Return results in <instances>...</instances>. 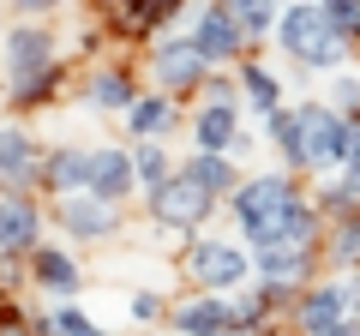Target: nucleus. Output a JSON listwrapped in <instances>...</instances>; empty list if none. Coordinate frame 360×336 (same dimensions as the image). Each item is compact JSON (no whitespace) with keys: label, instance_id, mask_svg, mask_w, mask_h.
I'll use <instances>...</instances> for the list:
<instances>
[{"label":"nucleus","instance_id":"1","mask_svg":"<svg viewBox=\"0 0 360 336\" xmlns=\"http://www.w3.org/2000/svg\"><path fill=\"white\" fill-rule=\"evenodd\" d=\"M60 91V54H54V37L42 25H25L6 37V103L13 108H42Z\"/></svg>","mask_w":360,"mask_h":336},{"label":"nucleus","instance_id":"2","mask_svg":"<svg viewBox=\"0 0 360 336\" xmlns=\"http://www.w3.org/2000/svg\"><path fill=\"white\" fill-rule=\"evenodd\" d=\"M300 186H295V174H252V181H240L229 193V210H234V222H240V234L246 240H270V234L283 228V217L300 205Z\"/></svg>","mask_w":360,"mask_h":336},{"label":"nucleus","instance_id":"3","mask_svg":"<svg viewBox=\"0 0 360 336\" xmlns=\"http://www.w3.org/2000/svg\"><path fill=\"white\" fill-rule=\"evenodd\" d=\"M144 205H150V217L162 222V228H174V234H198L210 222V210H217V193H205V186L186 174V168H174L162 186H150L144 193Z\"/></svg>","mask_w":360,"mask_h":336},{"label":"nucleus","instance_id":"4","mask_svg":"<svg viewBox=\"0 0 360 336\" xmlns=\"http://www.w3.org/2000/svg\"><path fill=\"white\" fill-rule=\"evenodd\" d=\"M186 271L205 288H217V295H234V288H246V276H252V252H240L234 240H205V234H193V240H186Z\"/></svg>","mask_w":360,"mask_h":336},{"label":"nucleus","instance_id":"5","mask_svg":"<svg viewBox=\"0 0 360 336\" xmlns=\"http://www.w3.org/2000/svg\"><path fill=\"white\" fill-rule=\"evenodd\" d=\"M54 222H60L72 240L103 246V240L120 234V205H108V198H96V193H60L54 198Z\"/></svg>","mask_w":360,"mask_h":336},{"label":"nucleus","instance_id":"6","mask_svg":"<svg viewBox=\"0 0 360 336\" xmlns=\"http://www.w3.org/2000/svg\"><path fill=\"white\" fill-rule=\"evenodd\" d=\"M205 72H210V60L198 54L193 37H162V42L150 49V78H156V91H168V96L198 91V84H205Z\"/></svg>","mask_w":360,"mask_h":336},{"label":"nucleus","instance_id":"7","mask_svg":"<svg viewBox=\"0 0 360 336\" xmlns=\"http://www.w3.org/2000/svg\"><path fill=\"white\" fill-rule=\"evenodd\" d=\"M193 42L210 66H240L246 60V30L234 25V13L222 0H205L198 6V25H193Z\"/></svg>","mask_w":360,"mask_h":336},{"label":"nucleus","instance_id":"8","mask_svg":"<svg viewBox=\"0 0 360 336\" xmlns=\"http://www.w3.org/2000/svg\"><path fill=\"white\" fill-rule=\"evenodd\" d=\"M193 150H222V156H240V103L234 96H205L193 115Z\"/></svg>","mask_w":360,"mask_h":336},{"label":"nucleus","instance_id":"9","mask_svg":"<svg viewBox=\"0 0 360 336\" xmlns=\"http://www.w3.org/2000/svg\"><path fill=\"white\" fill-rule=\"evenodd\" d=\"M348 318H354L348 283H312V288H300V300H295L300 336H330L336 324H348Z\"/></svg>","mask_w":360,"mask_h":336},{"label":"nucleus","instance_id":"10","mask_svg":"<svg viewBox=\"0 0 360 336\" xmlns=\"http://www.w3.org/2000/svg\"><path fill=\"white\" fill-rule=\"evenodd\" d=\"M42 246V210H37V198L25 193V186H6L0 193V252L13 259V252H37Z\"/></svg>","mask_w":360,"mask_h":336},{"label":"nucleus","instance_id":"11","mask_svg":"<svg viewBox=\"0 0 360 336\" xmlns=\"http://www.w3.org/2000/svg\"><path fill=\"white\" fill-rule=\"evenodd\" d=\"M84 193L108 198V205H127L139 193V162H132V144H96L90 156V186Z\"/></svg>","mask_w":360,"mask_h":336},{"label":"nucleus","instance_id":"12","mask_svg":"<svg viewBox=\"0 0 360 336\" xmlns=\"http://www.w3.org/2000/svg\"><path fill=\"white\" fill-rule=\"evenodd\" d=\"M330 30H336V25L324 18L319 0H295V6H283V18H276V42H283V54H295L300 66L312 60V49H319Z\"/></svg>","mask_w":360,"mask_h":336},{"label":"nucleus","instance_id":"13","mask_svg":"<svg viewBox=\"0 0 360 336\" xmlns=\"http://www.w3.org/2000/svg\"><path fill=\"white\" fill-rule=\"evenodd\" d=\"M90 156H96V144H54V150L42 156V186H49L54 198L84 193L90 186Z\"/></svg>","mask_w":360,"mask_h":336},{"label":"nucleus","instance_id":"14","mask_svg":"<svg viewBox=\"0 0 360 336\" xmlns=\"http://www.w3.org/2000/svg\"><path fill=\"white\" fill-rule=\"evenodd\" d=\"M42 174V144L25 127H0V186H30Z\"/></svg>","mask_w":360,"mask_h":336},{"label":"nucleus","instance_id":"15","mask_svg":"<svg viewBox=\"0 0 360 336\" xmlns=\"http://www.w3.org/2000/svg\"><path fill=\"white\" fill-rule=\"evenodd\" d=\"M30 276H37V288L54 295V300H72L78 283H84V271H78V259L66 246H37V252H30Z\"/></svg>","mask_w":360,"mask_h":336},{"label":"nucleus","instance_id":"16","mask_svg":"<svg viewBox=\"0 0 360 336\" xmlns=\"http://www.w3.org/2000/svg\"><path fill=\"white\" fill-rule=\"evenodd\" d=\"M174 330L180 336H210V330H234V300L205 288L198 300H180L174 306Z\"/></svg>","mask_w":360,"mask_h":336},{"label":"nucleus","instance_id":"17","mask_svg":"<svg viewBox=\"0 0 360 336\" xmlns=\"http://www.w3.org/2000/svg\"><path fill=\"white\" fill-rule=\"evenodd\" d=\"M139 96H144V91L132 84L127 66H96V72H90V84H84V103L103 108V115H120V120L132 115V103H139Z\"/></svg>","mask_w":360,"mask_h":336},{"label":"nucleus","instance_id":"18","mask_svg":"<svg viewBox=\"0 0 360 336\" xmlns=\"http://www.w3.org/2000/svg\"><path fill=\"white\" fill-rule=\"evenodd\" d=\"M174 120H180V103H174L168 91H150V96H139V103H132L127 132H132V138H168V132H174Z\"/></svg>","mask_w":360,"mask_h":336},{"label":"nucleus","instance_id":"19","mask_svg":"<svg viewBox=\"0 0 360 336\" xmlns=\"http://www.w3.org/2000/svg\"><path fill=\"white\" fill-rule=\"evenodd\" d=\"M180 168H186L205 193H217V198H229L234 186H240V168H234V156H222V150H193Z\"/></svg>","mask_w":360,"mask_h":336},{"label":"nucleus","instance_id":"20","mask_svg":"<svg viewBox=\"0 0 360 336\" xmlns=\"http://www.w3.org/2000/svg\"><path fill=\"white\" fill-rule=\"evenodd\" d=\"M324 259H330L336 271H360V210L336 217V228L324 234Z\"/></svg>","mask_w":360,"mask_h":336},{"label":"nucleus","instance_id":"21","mask_svg":"<svg viewBox=\"0 0 360 336\" xmlns=\"http://www.w3.org/2000/svg\"><path fill=\"white\" fill-rule=\"evenodd\" d=\"M240 91H246V103H252L258 115H276V108H283V78L264 72L258 60H240Z\"/></svg>","mask_w":360,"mask_h":336},{"label":"nucleus","instance_id":"22","mask_svg":"<svg viewBox=\"0 0 360 336\" xmlns=\"http://www.w3.org/2000/svg\"><path fill=\"white\" fill-rule=\"evenodd\" d=\"M222 6H229L234 25L246 30V42L270 37V30H276V18H283V6H276V0H222Z\"/></svg>","mask_w":360,"mask_h":336},{"label":"nucleus","instance_id":"23","mask_svg":"<svg viewBox=\"0 0 360 336\" xmlns=\"http://www.w3.org/2000/svg\"><path fill=\"white\" fill-rule=\"evenodd\" d=\"M132 162H139V193H150V186H162L168 174H174L162 138H132Z\"/></svg>","mask_w":360,"mask_h":336},{"label":"nucleus","instance_id":"24","mask_svg":"<svg viewBox=\"0 0 360 336\" xmlns=\"http://www.w3.org/2000/svg\"><path fill=\"white\" fill-rule=\"evenodd\" d=\"M264 132H270V144L283 150V162L295 168V162H300V103H295V108H276V115H264Z\"/></svg>","mask_w":360,"mask_h":336},{"label":"nucleus","instance_id":"25","mask_svg":"<svg viewBox=\"0 0 360 336\" xmlns=\"http://www.w3.org/2000/svg\"><path fill=\"white\" fill-rule=\"evenodd\" d=\"M324 6V18H330L342 37H360V0H319Z\"/></svg>","mask_w":360,"mask_h":336},{"label":"nucleus","instance_id":"26","mask_svg":"<svg viewBox=\"0 0 360 336\" xmlns=\"http://www.w3.org/2000/svg\"><path fill=\"white\" fill-rule=\"evenodd\" d=\"M84 330H96V324H90L72 300H66V306H54V336H84Z\"/></svg>","mask_w":360,"mask_h":336},{"label":"nucleus","instance_id":"27","mask_svg":"<svg viewBox=\"0 0 360 336\" xmlns=\"http://www.w3.org/2000/svg\"><path fill=\"white\" fill-rule=\"evenodd\" d=\"M330 103L342 108V115H360V78H336V91H330Z\"/></svg>","mask_w":360,"mask_h":336},{"label":"nucleus","instance_id":"28","mask_svg":"<svg viewBox=\"0 0 360 336\" xmlns=\"http://www.w3.org/2000/svg\"><path fill=\"white\" fill-rule=\"evenodd\" d=\"M156 312H162V295L156 288H139L132 295V318H156Z\"/></svg>","mask_w":360,"mask_h":336},{"label":"nucleus","instance_id":"29","mask_svg":"<svg viewBox=\"0 0 360 336\" xmlns=\"http://www.w3.org/2000/svg\"><path fill=\"white\" fill-rule=\"evenodd\" d=\"M0 336H30V324L18 318V306H0Z\"/></svg>","mask_w":360,"mask_h":336},{"label":"nucleus","instance_id":"30","mask_svg":"<svg viewBox=\"0 0 360 336\" xmlns=\"http://www.w3.org/2000/svg\"><path fill=\"white\" fill-rule=\"evenodd\" d=\"M18 6V18H42V13H54V6H66V0H13Z\"/></svg>","mask_w":360,"mask_h":336},{"label":"nucleus","instance_id":"31","mask_svg":"<svg viewBox=\"0 0 360 336\" xmlns=\"http://www.w3.org/2000/svg\"><path fill=\"white\" fill-rule=\"evenodd\" d=\"M330 336H360V312H354V318H348V324H336Z\"/></svg>","mask_w":360,"mask_h":336},{"label":"nucleus","instance_id":"32","mask_svg":"<svg viewBox=\"0 0 360 336\" xmlns=\"http://www.w3.org/2000/svg\"><path fill=\"white\" fill-rule=\"evenodd\" d=\"M348 300H354V312H360V271L348 276Z\"/></svg>","mask_w":360,"mask_h":336},{"label":"nucleus","instance_id":"33","mask_svg":"<svg viewBox=\"0 0 360 336\" xmlns=\"http://www.w3.org/2000/svg\"><path fill=\"white\" fill-rule=\"evenodd\" d=\"M84 336H108V330H84Z\"/></svg>","mask_w":360,"mask_h":336},{"label":"nucleus","instance_id":"34","mask_svg":"<svg viewBox=\"0 0 360 336\" xmlns=\"http://www.w3.org/2000/svg\"><path fill=\"white\" fill-rule=\"evenodd\" d=\"M354 42H360V37H354Z\"/></svg>","mask_w":360,"mask_h":336}]
</instances>
